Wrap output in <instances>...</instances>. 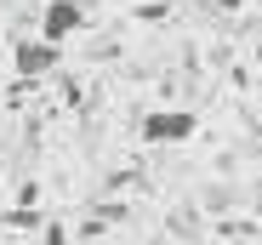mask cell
I'll return each instance as SVG.
<instances>
[{
  "label": "cell",
  "instance_id": "cell-3",
  "mask_svg": "<svg viewBox=\"0 0 262 245\" xmlns=\"http://www.w3.org/2000/svg\"><path fill=\"white\" fill-rule=\"evenodd\" d=\"M80 29H85V6L80 0H52V6L40 12V40H52V46H63Z\"/></svg>",
  "mask_w": 262,
  "mask_h": 245
},
{
  "label": "cell",
  "instance_id": "cell-1",
  "mask_svg": "<svg viewBox=\"0 0 262 245\" xmlns=\"http://www.w3.org/2000/svg\"><path fill=\"white\" fill-rule=\"evenodd\" d=\"M57 57H63V46H52V40H40V34L12 40V69H17V80H46V74L57 69Z\"/></svg>",
  "mask_w": 262,
  "mask_h": 245
},
{
  "label": "cell",
  "instance_id": "cell-2",
  "mask_svg": "<svg viewBox=\"0 0 262 245\" xmlns=\"http://www.w3.org/2000/svg\"><path fill=\"white\" fill-rule=\"evenodd\" d=\"M194 131H200V114L188 108H154L143 120V143H188Z\"/></svg>",
  "mask_w": 262,
  "mask_h": 245
},
{
  "label": "cell",
  "instance_id": "cell-4",
  "mask_svg": "<svg viewBox=\"0 0 262 245\" xmlns=\"http://www.w3.org/2000/svg\"><path fill=\"white\" fill-rule=\"evenodd\" d=\"M12 222H17V228H40L46 217H40V211H12Z\"/></svg>",
  "mask_w": 262,
  "mask_h": 245
},
{
  "label": "cell",
  "instance_id": "cell-6",
  "mask_svg": "<svg viewBox=\"0 0 262 245\" xmlns=\"http://www.w3.org/2000/svg\"><path fill=\"white\" fill-rule=\"evenodd\" d=\"M211 6H216V12H239L245 0H211Z\"/></svg>",
  "mask_w": 262,
  "mask_h": 245
},
{
  "label": "cell",
  "instance_id": "cell-5",
  "mask_svg": "<svg viewBox=\"0 0 262 245\" xmlns=\"http://www.w3.org/2000/svg\"><path fill=\"white\" fill-rule=\"evenodd\" d=\"M46 245H69V234H63V222H46Z\"/></svg>",
  "mask_w": 262,
  "mask_h": 245
}]
</instances>
